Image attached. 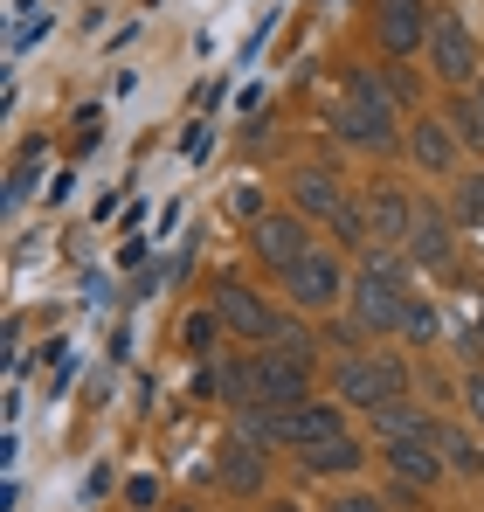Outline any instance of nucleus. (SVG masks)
Here are the masks:
<instances>
[{
	"label": "nucleus",
	"mask_w": 484,
	"mask_h": 512,
	"mask_svg": "<svg viewBox=\"0 0 484 512\" xmlns=\"http://www.w3.org/2000/svg\"><path fill=\"white\" fill-rule=\"evenodd\" d=\"M332 132H339L346 146H374V153H388V146H395V90H381L374 70H353L346 104L332 111Z\"/></svg>",
	"instance_id": "nucleus-1"
},
{
	"label": "nucleus",
	"mask_w": 484,
	"mask_h": 512,
	"mask_svg": "<svg viewBox=\"0 0 484 512\" xmlns=\"http://www.w3.org/2000/svg\"><path fill=\"white\" fill-rule=\"evenodd\" d=\"M332 388H339V402H360V409H395L408 388V367L395 353H353V360H339V374H332Z\"/></svg>",
	"instance_id": "nucleus-2"
},
{
	"label": "nucleus",
	"mask_w": 484,
	"mask_h": 512,
	"mask_svg": "<svg viewBox=\"0 0 484 512\" xmlns=\"http://www.w3.org/2000/svg\"><path fill=\"white\" fill-rule=\"evenodd\" d=\"M298 402H312V367L263 346L249 360V409H298Z\"/></svg>",
	"instance_id": "nucleus-3"
},
{
	"label": "nucleus",
	"mask_w": 484,
	"mask_h": 512,
	"mask_svg": "<svg viewBox=\"0 0 484 512\" xmlns=\"http://www.w3.org/2000/svg\"><path fill=\"white\" fill-rule=\"evenodd\" d=\"M284 298H291L298 312H332V305L346 298V263H339L332 250L298 256V263L284 270Z\"/></svg>",
	"instance_id": "nucleus-4"
},
{
	"label": "nucleus",
	"mask_w": 484,
	"mask_h": 512,
	"mask_svg": "<svg viewBox=\"0 0 484 512\" xmlns=\"http://www.w3.org/2000/svg\"><path fill=\"white\" fill-rule=\"evenodd\" d=\"M429 49H436V77L443 84H457V90H471L478 84V35L457 21V14H429Z\"/></svg>",
	"instance_id": "nucleus-5"
},
{
	"label": "nucleus",
	"mask_w": 484,
	"mask_h": 512,
	"mask_svg": "<svg viewBox=\"0 0 484 512\" xmlns=\"http://www.w3.org/2000/svg\"><path fill=\"white\" fill-rule=\"evenodd\" d=\"M249 250H256L263 263H270V270H277V277H284L298 256H312L319 243L305 236V215H256V229H249Z\"/></svg>",
	"instance_id": "nucleus-6"
},
{
	"label": "nucleus",
	"mask_w": 484,
	"mask_h": 512,
	"mask_svg": "<svg viewBox=\"0 0 484 512\" xmlns=\"http://www.w3.org/2000/svg\"><path fill=\"white\" fill-rule=\"evenodd\" d=\"M215 312H222V326L242 333V340H270V333H277V312H270L242 277H222V284H215Z\"/></svg>",
	"instance_id": "nucleus-7"
},
{
	"label": "nucleus",
	"mask_w": 484,
	"mask_h": 512,
	"mask_svg": "<svg viewBox=\"0 0 484 512\" xmlns=\"http://www.w3.org/2000/svg\"><path fill=\"white\" fill-rule=\"evenodd\" d=\"M374 28H381V49L408 56L429 42V0H374Z\"/></svg>",
	"instance_id": "nucleus-8"
},
{
	"label": "nucleus",
	"mask_w": 484,
	"mask_h": 512,
	"mask_svg": "<svg viewBox=\"0 0 484 512\" xmlns=\"http://www.w3.org/2000/svg\"><path fill=\"white\" fill-rule=\"evenodd\" d=\"M353 312H360V326L367 333H402V312H408V298H402V277H360L353 284Z\"/></svg>",
	"instance_id": "nucleus-9"
},
{
	"label": "nucleus",
	"mask_w": 484,
	"mask_h": 512,
	"mask_svg": "<svg viewBox=\"0 0 484 512\" xmlns=\"http://www.w3.org/2000/svg\"><path fill=\"white\" fill-rule=\"evenodd\" d=\"M367 229H374V243H381V250H408L415 201H408V194H395V187H374V201H367Z\"/></svg>",
	"instance_id": "nucleus-10"
},
{
	"label": "nucleus",
	"mask_w": 484,
	"mask_h": 512,
	"mask_svg": "<svg viewBox=\"0 0 484 512\" xmlns=\"http://www.w3.org/2000/svg\"><path fill=\"white\" fill-rule=\"evenodd\" d=\"M215 471H222V485H229V492H242V499H249V492H263V443H256V436H229V443H222V457H215Z\"/></svg>",
	"instance_id": "nucleus-11"
},
{
	"label": "nucleus",
	"mask_w": 484,
	"mask_h": 512,
	"mask_svg": "<svg viewBox=\"0 0 484 512\" xmlns=\"http://www.w3.org/2000/svg\"><path fill=\"white\" fill-rule=\"evenodd\" d=\"M291 187H298L305 215H325V222H339L346 194H339V173H332V167H298V173H291Z\"/></svg>",
	"instance_id": "nucleus-12"
},
{
	"label": "nucleus",
	"mask_w": 484,
	"mask_h": 512,
	"mask_svg": "<svg viewBox=\"0 0 484 512\" xmlns=\"http://www.w3.org/2000/svg\"><path fill=\"white\" fill-rule=\"evenodd\" d=\"M381 464H388L402 485H436V478H443L436 443H388V450H381Z\"/></svg>",
	"instance_id": "nucleus-13"
},
{
	"label": "nucleus",
	"mask_w": 484,
	"mask_h": 512,
	"mask_svg": "<svg viewBox=\"0 0 484 512\" xmlns=\"http://www.w3.org/2000/svg\"><path fill=\"white\" fill-rule=\"evenodd\" d=\"M408 153H415V167H422V173H443L450 160H457V139L443 132V118H422V125L408 132Z\"/></svg>",
	"instance_id": "nucleus-14"
},
{
	"label": "nucleus",
	"mask_w": 484,
	"mask_h": 512,
	"mask_svg": "<svg viewBox=\"0 0 484 512\" xmlns=\"http://www.w3.org/2000/svg\"><path fill=\"white\" fill-rule=\"evenodd\" d=\"M408 256H422V263H443V256H450V222H443L436 208H415V229H408Z\"/></svg>",
	"instance_id": "nucleus-15"
},
{
	"label": "nucleus",
	"mask_w": 484,
	"mask_h": 512,
	"mask_svg": "<svg viewBox=\"0 0 484 512\" xmlns=\"http://www.w3.org/2000/svg\"><path fill=\"white\" fill-rule=\"evenodd\" d=\"M353 464H367V450H360L353 436H332V443H319V450H305V471H312V478H325V471H353Z\"/></svg>",
	"instance_id": "nucleus-16"
},
{
	"label": "nucleus",
	"mask_w": 484,
	"mask_h": 512,
	"mask_svg": "<svg viewBox=\"0 0 484 512\" xmlns=\"http://www.w3.org/2000/svg\"><path fill=\"white\" fill-rule=\"evenodd\" d=\"M215 333H222V312H187L180 346H187V353H208V346H215Z\"/></svg>",
	"instance_id": "nucleus-17"
},
{
	"label": "nucleus",
	"mask_w": 484,
	"mask_h": 512,
	"mask_svg": "<svg viewBox=\"0 0 484 512\" xmlns=\"http://www.w3.org/2000/svg\"><path fill=\"white\" fill-rule=\"evenodd\" d=\"M270 346H277V353H291V360H305V367H312V353H319V340H312L305 326H284V319H277V333H270Z\"/></svg>",
	"instance_id": "nucleus-18"
},
{
	"label": "nucleus",
	"mask_w": 484,
	"mask_h": 512,
	"mask_svg": "<svg viewBox=\"0 0 484 512\" xmlns=\"http://www.w3.org/2000/svg\"><path fill=\"white\" fill-rule=\"evenodd\" d=\"M402 333H408V340H436V333H443V319H436V305H422V298H408V312H402Z\"/></svg>",
	"instance_id": "nucleus-19"
},
{
	"label": "nucleus",
	"mask_w": 484,
	"mask_h": 512,
	"mask_svg": "<svg viewBox=\"0 0 484 512\" xmlns=\"http://www.w3.org/2000/svg\"><path fill=\"white\" fill-rule=\"evenodd\" d=\"M457 215H464V222H484V173H471V180L457 187Z\"/></svg>",
	"instance_id": "nucleus-20"
},
{
	"label": "nucleus",
	"mask_w": 484,
	"mask_h": 512,
	"mask_svg": "<svg viewBox=\"0 0 484 512\" xmlns=\"http://www.w3.org/2000/svg\"><path fill=\"white\" fill-rule=\"evenodd\" d=\"M125 499L146 512V506H160V485H153V478H132V485H125Z\"/></svg>",
	"instance_id": "nucleus-21"
},
{
	"label": "nucleus",
	"mask_w": 484,
	"mask_h": 512,
	"mask_svg": "<svg viewBox=\"0 0 484 512\" xmlns=\"http://www.w3.org/2000/svg\"><path fill=\"white\" fill-rule=\"evenodd\" d=\"M325 512H388V506H381V499H367V492H353V499H332Z\"/></svg>",
	"instance_id": "nucleus-22"
},
{
	"label": "nucleus",
	"mask_w": 484,
	"mask_h": 512,
	"mask_svg": "<svg viewBox=\"0 0 484 512\" xmlns=\"http://www.w3.org/2000/svg\"><path fill=\"white\" fill-rule=\"evenodd\" d=\"M229 208H236V215H249V222H256V208H263V194H256V187H236V201H229Z\"/></svg>",
	"instance_id": "nucleus-23"
},
{
	"label": "nucleus",
	"mask_w": 484,
	"mask_h": 512,
	"mask_svg": "<svg viewBox=\"0 0 484 512\" xmlns=\"http://www.w3.org/2000/svg\"><path fill=\"white\" fill-rule=\"evenodd\" d=\"M464 402H471V416L484 423V374H471V381H464Z\"/></svg>",
	"instance_id": "nucleus-24"
},
{
	"label": "nucleus",
	"mask_w": 484,
	"mask_h": 512,
	"mask_svg": "<svg viewBox=\"0 0 484 512\" xmlns=\"http://www.w3.org/2000/svg\"><path fill=\"white\" fill-rule=\"evenodd\" d=\"M270 512H298V506H270Z\"/></svg>",
	"instance_id": "nucleus-25"
},
{
	"label": "nucleus",
	"mask_w": 484,
	"mask_h": 512,
	"mask_svg": "<svg viewBox=\"0 0 484 512\" xmlns=\"http://www.w3.org/2000/svg\"><path fill=\"white\" fill-rule=\"evenodd\" d=\"M478 346H484V333H478Z\"/></svg>",
	"instance_id": "nucleus-26"
}]
</instances>
